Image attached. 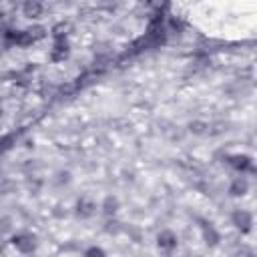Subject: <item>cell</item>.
<instances>
[{
	"label": "cell",
	"instance_id": "1",
	"mask_svg": "<svg viewBox=\"0 0 257 257\" xmlns=\"http://www.w3.org/2000/svg\"><path fill=\"white\" fill-rule=\"evenodd\" d=\"M22 10L28 18H37L43 12V0H24Z\"/></svg>",
	"mask_w": 257,
	"mask_h": 257
},
{
	"label": "cell",
	"instance_id": "2",
	"mask_svg": "<svg viewBox=\"0 0 257 257\" xmlns=\"http://www.w3.org/2000/svg\"><path fill=\"white\" fill-rule=\"evenodd\" d=\"M12 243L16 245V249H20V251H24V253H28V251H32L35 249V237H30V235H18V237H14L12 239Z\"/></svg>",
	"mask_w": 257,
	"mask_h": 257
},
{
	"label": "cell",
	"instance_id": "3",
	"mask_svg": "<svg viewBox=\"0 0 257 257\" xmlns=\"http://www.w3.org/2000/svg\"><path fill=\"white\" fill-rule=\"evenodd\" d=\"M50 56H52V60H64V58H67L69 56V44H67V41H64V39L56 41Z\"/></svg>",
	"mask_w": 257,
	"mask_h": 257
},
{
	"label": "cell",
	"instance_id": "4",
	"mask_svg": "<svg viewBox=\"0 0 257 257\" xmlns=\"http://www.w3.org/2000/svg\"><path fill=\"white\" fill-rule=\"evenodd\" d=\"M175 243H177V239H175V235L169 233V231H165V233H161V235H159V247L171 249V247H175Z\"/></svg>",
	"mask_w": 257,
	"mask_h": 257
},
{
	"label": "cell",
	"instance_id": "5",
	"mask_svg": "<svg viewBox=\"0 0 257 257\" xmlns=\"http://www.w3.org/2000/svg\"><path fill=\"white\" fill-rule=\"evenodd\" d=\"M231 165L239 171H245V169H251V161H249V157H233Z\"/></svg>",
	"mask_w": 257,
	"mask_h": 257
},
{
	"label": "cell",
	"instance_id": "6",
	"mask_svg": "<svg viewBox=\"0 0 257 257\" xmlns=\"http://www.w3.org/2000/svg\"><path fill=\"white\" fill-rule=\"evenodd\" d=\"M235 223L239 225V227H243V229H249V225H251V217L247 215V213H235Z\"/></svg>",
	"mask_w": 257,
	"mask_h": 257
},
{
	"label": "cell",
	"instance_id": "7",
	"mask_svg": "<svg viewBox=\"0 0 257 257\" xmlns=\"http://www.w3.org/2000/svg\"><path fill=\"white\" fill-rule=\"evenodd\" d=\"M26 32H28L30 39L35 41V43H37V41H41V39L44 37V28H43V26H32V28H28Z\"/></svg>",
	"mask_w": 257,
	"mask_h": 257
},
{
	"label": "cell",
	"instance_id": "8",
	"mask_svg": "<svg viewBox=\"0 0 257 257\" xmlns=\"http://www.w3.org/2000/svg\"><path fill=\"white\" fill-rule=\"evenodd\" d=\"M245 191H247V183H245V181H235L233 187H231V193H233V195H243Z\"/></svg>",
	"mask_w": 257,
	"mask_h": 257
},
{
	"label": "cell",
	"instance_id": "9",
	"mask_svg": "<svg viewBox=\"0 0 257 257\" xmlns=\"http://www.w3.org/2000/svg\"><path fill=\"white\" fill-rule=\"evenodd\" d=\"M67 30H69V26L67 24H56L54 26V37H56V41H60V39H64V37H67Z\"/></svg>",
	"mask_w": 257,
	"mask_h": 257
},
{
	"label": "cell",
	"instance_id": "10",
	"mask_svg": "<svg viewBox=\"0 0 257 257\" xmlns=\"http://www.w3.org/2000/svg\"><path fill=\"white\" fill-rule=\"evenodd\" d=\"M88 255H103L101 249H88Z\"/></svg>",
	"mask_w": 257,
	"mask_h": 257
}]
</instances>
